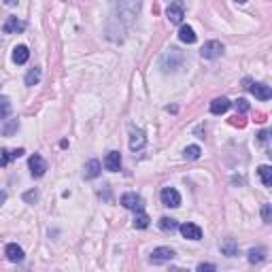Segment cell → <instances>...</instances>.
Wrapping results in <instances>:
<instances>
[{
    "label": "cell",
    "mask_w": 272,
    "mask_h": 272,
    "mask_svg": "<svg viewBox=\"0 0 272 272\" xmlns=\"http://www.w3.org/2000/svg\"><path fill=\"white\" fill-rule=\"evenodd\" d=\"M138 9H140V0H117L113 21H119V23H124V26H130L132 19L138 15Z\"/></svg>",
    "instance_id": "6da1fadb"
},
{
    "label": "cell",
    "mask_w": 272,
    "mask_h": 272,
    "mask_svg": "<svg viewBox=\"0 0 272 272\" xmlns=\"http://www.w3.org/2000/svg\"><path fill=\"white\" fill-rule=\"evenodd\" d=\"M183 53L179 49H174V47H170V49H166L164 55H162V60H159V66H162L164 73H168V70H177L181 68V64H183Z\"/></svg>",
    "instance_id": "7a4b0ae2"
},
{
    "label": "cell",
    "mask_w": 272,
    "mask_h": 272,
    "mask_svg": "<svg viewBox=\"0 0 272 272\" xmlns=\"http://www.w3.org/2000/svg\"><path fill=\"white\" fill-rule=\"evenodd\" d=\"M243 87L245 90H249L255 98H260V100H270V96H272V92H270V87L268 85H264V83H253L251 79H245L243 81Z\"/></svg>",
    "instance_id": "3957f363"
},
{
    "label": "cell",
    "mask_w": 272,
    "mask_h": 272,
    "mask_svg": "<svg viewBox=\"0 0 272 272\" xmlns=\"http://www.w3.org/2000/svg\"><path fill=\"white\" fill-rule=\"evenodd\" d=\"M166 15L170 19V23H181L183 17H185V4H183V0H174V2L168 4Z\"/></svg>",
    "instance_id": "277c9868"
},
{
    "label": "cell",
    "mask_w": 272,
    "mask_h": 272,
    "mask_svg": "<svg viewBox=\"0 0 272 272\" xmlns=\"http://www.w3.org/2000/svg\"><path fill=\"white\" fill-rule=\"evenodd\" d=\"M159 198H162V204L168 206V209H177V206H181V194L174 187H164Z\"/></svg>",
    "instance_id": "5b68a950"
},
{
    "label": "cell",
    "mask_w": 272,
    "mask_h": 272,
    "mask_svg": "<svg viewBox=\"0 0 272 272\" xmlns=\"http://www.w3.org/2000/svg\"><path fill=\"white\" fill-rule=\"evenodd\" d=\"M28 166H30V174H32L34 179H41L43 174L47 172V162H45V159L38 155V153H34V155L28 159Z\"/></svg>",
    "instance_id": "8992f818"
},
{
    "label": "cell",
    "mask_w": 272,
    "mask_h": 272,
    "mask_svg": "<svg viewBox=\"0 0 272 272\" xmlns=\"http://www.w3.org/2000/svg\"><path fill=\"white\" fill-rule=\"evenodd\" d=\"M221 53H223V45L219 41H209L200 49V55H202L204 60H215V58H219Z\"/></svg>",
    "instance_id": "52a82bcc"
},
{
    "label": "cell",
    "mask_w": 272,
    "mask_h": 272,
    "mask_svg": "<svg viewBox=\"0 0 272 272\" xmlns=\"http://www.w3.org/2000/svg\"><path fill=\"white\" fill-rule=\"evenodd\" d=\"M122 206L128 211H138L145 206V202H142V198L138 194H134V191H128V194L122 196Z\"/></svg>",
    "instance_id": "ba28073f"
},
{
    "label": "cell",
    "mask_w": 272,
    "mask_h": 272,
    "mask_svg": "<svg viewBox=\"0 0 272 272\" xmlns=\"http://www.w3.org/2000/svg\"><path fill=\"white\" fill-rule=\"evenodd\" d=\"M174 253L170 247H157V249H153V253H151V264H164V262H170L174 260Z\"/></svg>",
    "instance_id": "9c48e42d"
},
{
    "label": "cell",
    "mask_w": 272,
    "mask_h": 272,
    "mask_svg": "<svg viewBox=\"0 0 272 272\" xmlns=\"http://www.w3.org/2000/svg\"><path fill=\"white\" fill-rule=\"evenodd\" d=\"M26 30V21H21L17 17H6V21L2 23V32L4 34H17V32Z\"/></svg>",
    "instance_id": "30bf717a"
},
{
    "label": "cell",
    "mask_w": 272,
    "mask_h": 272,
    "mask_svg": "<svg viewBox=\"0 0 272 272\" xmlns=\"http://www.w3.org/2000/svg\"><path fill=\"white\" fill-rule=\"evenodd\" d=\"M179 230H181V234L185 236V238H189V241H200L202 238V230H200V226H196V223H183V226H179Z\"/></svg>",
    "instance_id": "8fae6325"
},
{
    "label": "cell",
    "mask_w": 272,
    "mask_h": 272,
    "mask_svg": "<svg viewBox=\"0 0 272 272\" xmlns=\"http://www.w3.org/2000/svg\"><path fill=\"white\" fill-rule=\"evenodd\" d=\"M147 145V136H145V132L142 130H132L130 132V151H140L142 147Z\"/></svg>",
    "instance_id": "7c38bea8"
},
{
    "label": "cell",
    "mask_w": 272,
    "mask_h": 272,
    "mask_svg": "<svg viewBox=\"0 0 272 272\" xmlns=\"http://www.w3.org/2000/svg\"><path fill=\"white\" fill-rule=\"evenodd\" d=\"M105 168L111 172H117L119 168H122V153H119V151H109L105 157Z\"/></svg>",
    "instance_id": "4fadbf2b"
},
{
    "label": "cell",
    "mask_w": 272,
    "mask_h": 272,
    "mask_svg": "<svg viewBox=\"0 0 272 272\" xmlns=\"http://www.w3.org/2000/svg\"><path fill=\"white\" fill-rule=\"evenodd\" d=\"M4 255H6V260H9V262H13V264H19V262L23 260V249H21L19 245L11 243V245H6Z\"/></svg>",
    "instance_id": "5bb4252c"
},
{
    "label": "cell",
    "mask_w": 272,
    "mask_h": 272,
    "mask_svg": "<svg viewBox=\"0 0 272 272\" xmlns=\"http://www.w3.org/2000/svg\"><path fill=\"white\" fill-rule=\"evenodd\" d=\"M100 170H102V164L98 162V159H90L83 168V177L85 179H96L100 174Z\"/></svg>",
    "instance_id": "9a60e30c"
},
{
    "label": "cell",
    "mask_w": 272,
    "mask_h": 272,
    "mask_svg": "<svg viewBox=\"0 0 272 272\" xmlns=\"http://www.w3.org/2000/svg\"><path fill=\"white\" fill-rule=\"evenodd\" d=\"M230 107H232V102L221 96V98H215V100L211 102V113H213V115H221V113H226Z\"/></svg>",
    "instance_id": "2e32d148"
},
{
    "label": "cell",
    "mask_w": 272,
    "mask_h": 272,
    "mask_svg": "<svg viewBox=\"0 0 272 272\" xmlns=\"http://www.w3.org/2000/svg\"><path fill=\"white\" fill-rule=\"evenodd\" d=\"M219 247H221V253L228 255V258H234V255L238 253V245H236L234 238H223Z\"/></svg>",
    "instance_id": "e0dca14e"
},
{
    "label": "cell",
    "mask_w": 272,
    "mask_h": 272,
    "mask_svg": "<svg viewBox=\"0 0 272 272\" xmlns=\"http://www.w3.org/2000/svg\"><path fill=\"white\" fill-rule=\"evenodd\" d=\"M149 215L142 211V209H138V211H134V228L136 230H145V228H149Z\"/></svg>",
    "instance_id": "ac0fdd59"
},
{
    "label": "cell",
    "mask_w": 272,
    "mask_h": 272,
    "mask_svg": "<svg viewBox=\"0 0 272 272\" xmlns=\"http://www.w3.org/2000/svg\"><path fill=\"white\" fill-rule=\"evenodd\" d=\"M30 58V51H28V47L26 45H17L13 49V62L15 64H26Z\"/></svg>",
    "instance_id": "d6986e66"
},
{
    "label": "cell",
    "mask_w": 272,
    "mask_h": 272,
    "mask_svg": "<svg viewBox=\"0 0 272 272\" xmlns=\"http://www.w3.org/2000/svg\"><path fill=\"white\" fill-rule=\"evenodd\" d=\"M179 38H181L183 43H187V45H194L198 36H196V32H194V28H191V26H181Z\"/></svg>",
    "instance_id": "ffe728a7"
},
{
    "label": "cell",
    "mask_w": 272,
    "mask_h": 272,
    "mask_svg": "<svg viewBox=\"0 0 272 272\" xmlns=\"http://www.w3.org/2000/svg\"><path fill=\"white\" fill-rule=\"evenodd\" d=\"M23 155V149H15V151H9V149H2V153H0V166H6L15 157H21Z\"/></svg>",
    "instance_id": "44dd1931"
},
{
    "label": "cell",
    "mask_w": 272,
    "mask_h": 272,
    "mask_svg": "<svg viewBox=\"0 0 272 272\" xmlns=\"http://www.w3.org/2000/svg\"><path fill=\"white\" fill-rule=\"evenodd\" d=\"M258 174H260V179L264 183V187H270L272 185V168L270 166H260L258 168Z\"/></svg>",
    "instance_id": "7402d4cb"
},
{
    "label": "cell",
    "mask_w": 272,
    "mask_h": 272,
    "mask_svg": "<svg viewBox=\"0 0 272 272\" xmlns=\"http://www.w3.org/2000/svg\"><path fill=\"white\" fill-rule=\"evenodd\" d=\"M249 260L251 264H260V262H264L266 260V249H264V247H258V249H251L249 251Z\"/></svg>",
    "instance_id": "603a6c76"
},
{
    "label": "cell",
    "mask_w": 272,
    "mask_h": 272,
    "mask_svg": "<svg viewBox=\"0 0 272 272\" xmlns=\"http://www.w3.org/2000/svg\"><path fill=\"white\" fill-rule=\"evenodd\" d=\"M11 115V100L9 98H0V122L9 119Z\"/></svg>",
    "instance_id": "cb8c5ba5"
},
{
    "label": "cell",
    "mask_w": 272,
    "mask_h": 272,
    "mask_svg": "<svg viewBox=\"0 0 272 272\" xmlns=\"http://www.w3.org/2000/svg\"><path fill=\"white\" fill-rule=\"evenodd\" d=\"M159 228H162L164 232H174V230H179V223H177V219L162 217V219H159Z\"/></svg>",
    "instance_id": "d4e9b609"
},
{
    "label": "cell",
    "mask_w": 272,
    "mask_h": 272,
    "mask_svg": "<svg viewBox=\"0 0 272 272\" xmlns=\"http://www.w3.org/2000/svg\"><path fill=\"white\" fill-rule=\"evenodd\" d=\"M38 81H41V68H32L28 70V75H26V85H36Z\"/></svg>",
    "instance_id": "484cf974"
},
{
    "label": "cell",
    "mask_w": 272,
    "mask_h": 272,
    "mask_svg": "<svg viewBox=\"0 0 272 272\" xmlns=\"http://www.w3.org/2000/svg\"><path fill=\"white\" fill-rule=\"evenodd\" d=\"M183 155H185V159H198L202 155V149L198 145H189V147H185V151H183Z\"/></svg>",
    "instance_id": "4316f807"
},
{
    "label": "cell",
    "mask_w": 272,
    "mask_h": 272,
    "mask_svg": "<svg viewBox=\"0 0 272 272\" xmlns=\"http://www.w3.org/2000/svg\"><path fill=\"white\" fill-rule=\"evenodd\" d=\"M234 107H236V111L238 113H247L251 107H249V102H247L245 98H238V100H234Z\"/></svg>",
    "instance_id": "83f0119b"
},
{
    "label": "cell",
    "mask_w": 272,
    "mask_h": 272,
    "mask_svg": "<svg viewBox=\"0 0 272 272\" xmlns=\"http://www.w3.org/2000/svg\"><path fill=\"white\" fill-rule=\"evenodd\" d=\"M262 219L266 221V223H270L272 221V213H270V204H264L262 206Z\"/></svg>",
    "instance_id": "f1b7e54d"
},
{
    "label": "cell",
    "mask_w": 272,
    "mask_h": 272,
    "mask_svg": "<svg viewBox=\"0 0 272 272\" xmlns=\"http://www.w3.org/2000/svg\"><path fill=\"white\" fill-rule=\"evenodd\" d=\"M217 266L215 264H198V272H215Z\"/></svg>",
    "instance_id": "f546056e"
},
{
    "label": "cell",
    "mask_w": 272,
    "mask_h": 272,
    "mask_svg": "<svg viewBox=\"0 0 272 272\" xmlns=\"http://www.w3.org/2000/svg\"><path fill=\"white\" fill-rule=\"evenodd\" d=\"M36 198H38V194L34 189L28 191V194H23V200H26V202H36Z\"/></svg>",
    "instance_id": "4dcf8cb0"
},
{
    "label": "cell",
    "mask_w": 272,
    "mask_h": 272,
    "mask_svg": "<svg viewBox=\"0 0 272 272\" xmlns=\"http://www.w3.org/2000/svg\"><path fill=\"white\" fill-rule=\"evenodd\" d=\"M268 130H262L260 134H258V138H260V142H264V145H266V142H268Z\"/></svg>",
    "instance_id": "1f68e13d"
},
{
    "label": "cell",
    "mask_w": 272,
    "mask_h": 272,
    "mask_svg": "<svg viewBox=\"0 0 272 272\" xmlns=\"http://www.w3.org/2000/svg\"><path fill=\"white\" fill-rule=\"evenodd\" d=\"M4 200H6V194H4V191H0V204H2Z\"/></svg>",
    "instance_id": "d6a6232c"
},
{
    "label": "cell",
    "mask_w": 272,
    "mask_h": 272,
    "mask_svg": "<svg viewBox=\"0 0 272 272\" xmlns=\"http://www.w3.org/2000/svg\"><path fill=\"white\" fill-rule=\"evenodd\" d=\"M4 4H9V6H13V4H17V0H4Z\"/></svg>",
    "instance_id": "836d02e7"
},
{
    "label": "cell",
    "mask_w": 272,
    "mask_h": 272,
    "mask_svg": "<svg viewBox=\"0 0 272 272\" xmlns=\"http://www.w3.org/2000/svg\"><path fill=\"white\" fill-rule=\"evenodd\" d=\"M236 2H238V4H245V2H247V0H236Z\"/></svg>",
    "instance_id": "e575fe53"
}]
</instances>
